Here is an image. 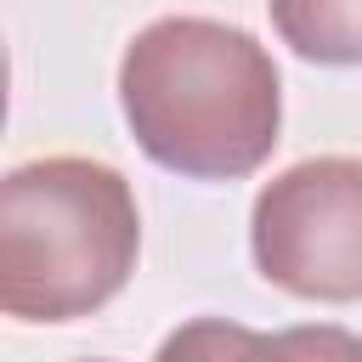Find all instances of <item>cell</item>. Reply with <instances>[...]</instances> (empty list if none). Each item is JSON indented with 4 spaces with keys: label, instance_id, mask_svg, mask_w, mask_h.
<instances>
[{
    "label": "cell",
    "instance_id": "6",
    "mask_svg": "<svg viewBox=\"0 0 362 362\" xmlns=\"http://www.w3.org/2000/svg\"><path fill=\"white\" fill-rule=\"evenodd\" d=\"M288 362H362V334L317 322V328H283L277 334Z\"/></svg>",
    "mask_w": 362,
    "mask_h": 362
},
{
    "label": "cell",
    "instance_id": "5",
    "mask_svg": "<svg viewBox=\"0 0 362 362\" xmlns=\"http://www.w3.org/2000/svg\"><path fill=\"white\" fill-rule=\"evenodd\" d=\"M153 362H288L283 339L272 334H255L243 322H226V317H192L181 322Z\"/></svg>",
    "mask_w": 362,
    "mask_h": 362
},
{
    "label": "cell",
    "instance_id": "4",
    "mask_svg": "<svg viewBox=\"0 0 362 362\" xmlns=\"http://www.w3.org/2000/svg\"><path fill=\"white\" fill-rule=\"evenodd\" d=\"M272 28L305 62L362 68V0H266Z\"/></svg>",
    "mask_w": 362,
    "mask_h": 362
},
{
    "label": "cell",
    "instance_id": "3",
    "mask_svg": "<svg viewBox=\"0 0 362 362\" xmlns=\"http://www.w3.org/2000/svg\"><path fill=\"white\" fill-rule=\"evenodd\" d=\"M249 249L294 300H362V158H305L272 175L249 209Z\"/></svg>",
    "mask_w": 362,
    "mask_h": 362
},
{
    "label": "cell",
    "instance_id": "2",
    "mask_svg": "<svg viewBox=\"0 0 362 362\" xmlns=\"http://www.w3.org/2000/svg\"><path fill=\"white\" fill-rule=\"evenodd\" d=\"M141 215L113 164L34 158L0 187V305L17 322H74L102 311L136 272Z\"/></svg>",
    "mask_w": 362,
    "mask_h": 362
},
{
    "label": "cell",
    "instance_id": "1",
    "mask_svg": "<svg viewBox=\"0 0 362 362\" xmlns=\"http://www.w3.org/2000/svg\"><path fill=\"white\" fill-rule=\"evenodd\" d=\"M119 107L136 147L187 181L260 170L283 130L272 51L215 17H158L119 57Z\"/></svg>",
    "mask_w": 362,
    "mask_h": 362
}]
</instances>
